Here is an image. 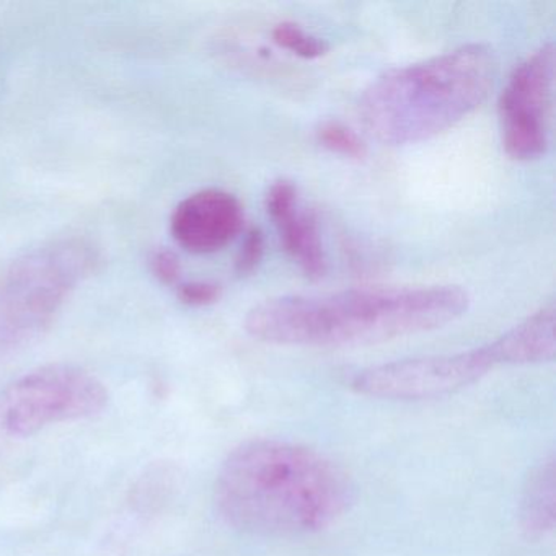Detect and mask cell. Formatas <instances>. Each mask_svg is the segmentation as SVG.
<instances>
[{
    "label": "cell",
    "instance_id": "1",
    "mask_svg": "<svg viewBox=\"0 0 556 556\" xmlns=\"http://www.w3.org/2000/svg\"><path fill=\"white\" fill-rule=\"evenodd\" d=\"M220 519L258 536H299L337 522L354 501L350 477L330 458L276 439L233 448L217 471Z\"/></svg>",
    "mask_w": 556,
    "mask_h": 556
},
{
    "label": "cell",
    "instance_id": "11",
    "mask_svg": "<svg viewBox=\"0 0 556 556\" xmlns=\"http://www.w3.org/2000/svg\"><path fill=\"white\" fill-rule=\"evenodd\" d=\"M520 523L530 539H542L556 526V462L543 458L530 470L523 484Z\"/></svg>",
    "mask_w": 556,
    "mask_h": 556
},
{
    "label": "cell",
    "instance_id": "10",
    "mask_svg": "<svg viewBox=\"0 0 556 556\" xmlns=\"http://www.w3.org/2000/svg\"><path fill=\"white\" fill-rule=\"evenodd\" d=\"M496 366L500 364H540L555 357V305H543L513 330L486 344Z\"/></svg>",
    "mask_w": 556,
    "mask_h": 556
},
{
    "label": "cell",
    "instance_id": "13",
    "mask_svg": "<svg viewBox=\"0 0 556 556\" xmlns=\"http://www.w3.org/2000/svg\"><path fill=\"white\" fill-rule=\"evenodd\" d=\"M273 41L285 50L292 51L305 60L325 56L328 53V43L321 38L308 35L299 25L292 22H282L273 30Z\"/></svg>",
    "mask_w": 556,
    "mask_h": 556
},
{
    "label": "cell",
    "instance_id": "17",
    "mask_svg": "<svg viewBox=\"0 0 556 556\" xmlns=\"http://www.w3.org/2000/svg\"><path fill=\"white\" fill-rule=\"evenodd\" d=\"M151 268L161 281L174 285L180 279V260L170 250H157L151 256Z\"/></svg>",
    "mask_w": 556,
    "mask_h": 556
},
{
    "label": "cell",
    "instance_id": "2",
    "mask_svg": "<svg viewBox=\"0 0 556 556\" xmlns=\"http://www.w3.org/2000/svg\"><path fill=\"white\" fill-rule=\"evenodd\" d=\"M470 302L467 289L452 285L281 295L253 305L243 325L255 340L281 346H370L445 327Z\"/></svg>",
    "mask_w": 556,
    "mask_h": 556
},
{
    "label": "cell",
    "instance_id": "16",
    "mask_svg": "<svg viewBox=\"0 0 556 556\" xmlns=\"http://www.w3.org/2000/svg\"><path fill=\"white\" fill-rule=\"evenodd\" d=\"M178 298L191 307H204L219 301L220 288L214 282L193 281L178 288Z\"/></svg>",
    "mask_w": 556,
    "mask_h": 556
},
{
    "label": "cell",
    "instance_id": "5",
    "mask_svg": "<svg viewBox=\"0 0 556 556\" xmlns=\"http://www.w3.org/2000/svg\"><path fill=\"white\" fill-rule=\"evenodd\" d=\"M105 383L80 366L50 364L18 377L0 395V429L27 439L63 422L86 421L105 412Z\"/></svg>",
    "mask_w": 556,
    "mask_h": 556
},
{
    "label": "cell",
    "instance_id": "3",
    "mask_svg": "<svg viewBox=\"0 0 556 556\" xmlns=\"http://www.w3.org/2000/svg\"><path fill=\"white\" fill-rule=\"evenodd\" d=\"M494 77L491 48L467 45L377 77L361 97V122L382 144L428 141L471 115L490 96Z\"/></svg>",
    "mask_w": 556,
    "mask_h": 556
},
{
    "label": "cell",
    "instance_id": "12",
    "mask_svg": "<svg viewBox=\"0 0 556 556\" xmlns=\"http://www.w3.org/2000/svg\"><path fill=\"white\" fill-rule=\"evenodd\" d=\"M178 488L174 465L157 462L142 470L129 490V504L139 514H155L167 506Z\"/></svg>",
    "mask_w": 556,
    "mask_h": 556
},
{
    "label": "cell",
    "instance_id": "14",
    "mask_svg": "<svg viewBox=\"0 0 556 556\" xmlns=\"http://www.w3.org/2000/svg\"><path fill=\"white\" fill-rule=\"evenodd\" d=\"M318 141L328 151L337 152L344 157L361 159L366 155L363 139L340 122L321 123L317 131Z\"/></svg>",
    "mask_w": 556,
    "mask_h": 556
},
{
    "label": "cell",
    "instance_id": "8",
    "mask_svg": "<svg viewBox=\"0 0 556 556\" xmlns=\"http://www.w3.org/2000/svg\"><path fill=\"white\" fill-rule=\"evenodd\" d=\"M245 214L233 194L203 190L181 201L172 216V233L181 249L206 255L229 245L243 229Z\"/></svg>",
    "mask_w": 556,
    "mask_h": 556
},
{
    "label": "cell",
    "instance_id": "4",
    "mask_svg": "<svg viewBox=\"0 0 556 556\" xmlns=\"http://www.w3.org/2000/svg\"><path fill=\"white\" fill-rule=\"evenodd\" d=\"M93 265L96 253L79 240L53 243L17 260L0 279V356L37 343Z\"/></svg>",
    "mask_w": 556,
    "mask_h": 556
},
{
    "label": "cell",
    "instance_id": "6",
    "mask_svg": "<svg viewBox=\"0 0 556 556\" xmlns=\"http://www.w3.org/2000/svg\"><path fill=\"white\" fill-rule=\"evenodd\" d=\"M496 367L488 346L442 356L412 357L380 364L357 374L353 389L382 400H431L478 382Z\"/></svg>",
    "mask_w": 556,
    "mask_h": 556
},
{
    "label": "cell",
    "instance_id": "15",
    "mask_svg": "<svg viewBox=\"0 0 556 556\" xmlns=\"http://www.w3.org/2000/svg\"><path fill=\"white\" fill-rule=\"evenodd\" d=\"M263 253H265V239H263L262 230L253 227L247 232L242 249L237 255L236 271L240 276L255 271L256 266L262 262Z\"/></svg>",
    "mask_w": 556,
    "mask_h": 556
},
{
    "label": "cell",
    "instance_id": "9",
    "mask_svg": "<svg viewBox=\"0 0 556 556\" xmlns=\"http://www.w3.org/2000/svg\"><path fill=\"white\" fill-rule=\"evenodd\" d=\"M266 210L275 220L286 252L299 263L307 278L327 273V256L320 229L312 211L302 206L298 188L288 180L275 181L266 194Z\"/></svg>",
    "mask_w": 556,
    "mask_h": 556
},
{
    "label": "cell",
    "instance_id": "7",
    "mask_svg": "<svg viewBox=\"0 0 556 556\" xmlns=\"http://www.w3.org/2000/svg\"><path fill=\"white\" fill-rule=\"evenodd\" d=\"M553 79L555 47L548 43L513 71L501 93L497 112L503 146L514 161H535L548 149Z\"/></svg>",
    "mask_w": 556,
    "mask_h": 556
}]
</instances>
